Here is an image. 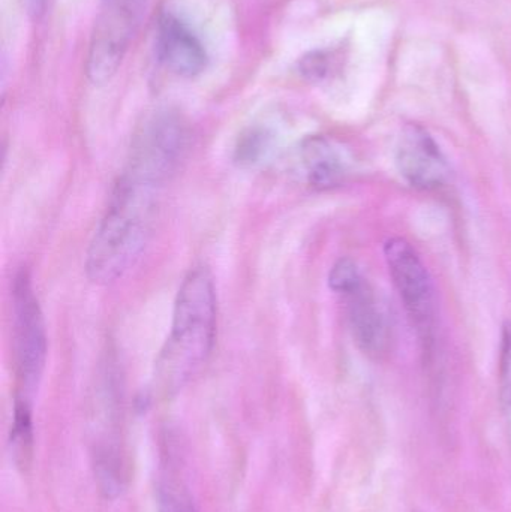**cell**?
<instances>
[{
    "label": "cell",
    "mask_w": 511,
    "mask_h": 512,
    "mask_svg": "<svg viewBox=\"0 0 511 512\" xmlns=\"http://www.w3.org/2000/svg\"><path fill=\"white\" fill-rule=\"evenodd\" d=\"M185 147L186 129L180 117L159 111L138 131L128 164L167 182L182 159Z\"/></svg>",
    "instance_id": "5"
},
{
    "label": "cell",
    "mask_w": 511,
    "mask_h": 512,
    "mask_svg": "<svg viewBox=\"0 0 511 512\" xmlns=\"http://www.w3.org/2000/svg\"><path fill=\"white\" fill-rule=\"evenodd\" d=\"M156 51L171 72L185 78L200 75L209 60L197 33L173 12H162L159 17Z\"/></svg>",
    "instance_id": "8"
},
{
    "label": "cell",
    "mask_w": 511,
    "mask_h": 512,
    "mask_svg": "<svg viewBox=\"0 0 511 512\" xmlns=\"http://www.w3.org/2000/svg\"><path fill=\"white\" fill-rule=\"evenodd\" d=\"M395 164L402 179L420 191H434L446 185L449 162L428 129L405 126L396 144Z\"/></svg>",
    "instance_id": "6"
},
{
    "label": "cell",
    "mask_w": 511,
    "mask_h": 512,
    "mask_svg": "<svg viewBox=\"0 0 511 512\" xmlns=\"http://www.w3.org/2000/svg\"><path fill=\"white\" fill-rule=\"evenodd\" d=\"M129 24L131 20L120 9L99 24L87 60V75L93 83H105L119 68L128 41Z\"/></svg>",
    "instance_id": "9"
},
{
    "label": "cell",
    "mask_w": 511,
    "mask_h": 512,
    "mask_svg": "<svg viewBox=\"0 0 511 512\" xmlns=\"http://www.w3.org/2000/svg\"><path fill=\"white\" fill-rule=\"evenodd\" d=\"M11 447L15 463L20 468H27L33 453L32 409L29 402H21V400L15 402Z\"/></svg>",
    "instance_id": "11"
},
{
    "label": "cell",
    "mask_w": 511,
    "mask_h": 512,
    "mask_svg": "<svg viewBox=\"0 0 511 512\" xmlns=\"http://www.w3.org/2000/svg\"><path fill=\"white\" fill-rule=\"evenodd\" d=\"M162 186L135 168L123 171L87 249L86 273L92 282H116L137 264L152 234Z\"/></svg>",
    "instance_id": "1"
},
{
    "label": "cell",
    "mask_w": 511,
    "mask_h": 512,
    "mask_svg": "<svg viewBox=\"0 0 511 512\" xmlns=\"http://www.w3.org/2000/svg\"><path fill=\"white\" fill-rule=\"evenodd\" d=\"M500 402L511 441V322H506L501 333L500 346Z\"/></svg>",
    "instance_id": "13"
},
{
    "label": "cell",
    "mask_w": 511,
    "mask_h": 512,
    "mask_svg": "<svg viewBox=\"0 0 511 512\" xmlns=\"http://www.w3.org/2000/svg\"><path fill=\"white\" fill-rule=\"evenodd\" d=\"M393 285L426 348L432 345L438 321L437 289L422 256L408 240L393 237L384 245Z\"/></svg>",
    "instance_id": "3"
},
{
    "label": "cell",
    "mask_w": 511,
    "mask_h": 512,
    "mask_svg": "<svg viewBox=\"0 0 511 512\" xmlns=\"http://www.w3.org/2000/svg\"><path fill=\"white\" fill-rule=\"evenodd\" d=\"M159 512H197L192 504L191 496L182 489L180 484L165 481L158 490Z\"/></svg>",
    "instance_id": "14"
},
{
    "label": "cell",
    "mask_w": 511,
    "mask_h": 512,
    "mask_svg": "<svg viewBox=\"0 0 511 512\" xmlns=\"http://www.w3.org/2000/svg\"><path fill=\"white\" fill-rule=\"evenodd\" d=\"M306 176L314 188L329 189L341 185L347 176V159L341 150L323 137L309 138L302 147Z\"/></svg>",
    "instance_id": "10"
},
{
    "label": "cell",
    "mask_w": 511,
    "mask_h": 512,
    "mask_svg": "<svg viewBox=\"0 0 511 512\" xmlns=\"http://www.w3.org/2000/svg\"><path fill=\"white\" fill-rule=\"evenodd\" d=\"M215 334V283L206 267H195L177 292L170 336L156 361V381L161 388L176 391L183 387L206 363Z\"/></svg>",
    "instance_id": "2"
},
{
    "label": "cell",
    "mask_w": 511,
    "mask_h": 512,
    "mask_svg": "<svg viewBox=\"0 0 511 512\" xmlns=\"http://www.w3.org/2000/svg\"><path fill=\"white\" fill-rule=\"evenodd\" d=\"M272 134L269 129L254 126L240 135L236 146V161L240 165H254L266 155L272 146Z\"/></svg>",
    "instance_id": "12"
},
{
    "label": "cell",
    "mask_w": 511,
    "mask_h": 512,
    "mask_svg": "<svg viewBox=\"0 0 511 512\" xmlns=\"http://www.w3.org/2000/svg\"><path fill=\"white\" fill-rule=\"evenodd\" d=\"M14 307V351L20 397L29 402L47 358V336L38 298L26 270L18 271L12 286ZM30 403V402H29Z\"/></svg>",
    "instance_id": "4"
},
{
    "label": "cell",
    "mask_w": 511,
    "mask_h": 512,
    "mask_svg": "<svg viewBox=\"0 0 511 512\" xmlns=\"http://www.w3.org/2000/svg\"><path fill=\"white\" fill-rule=\"evenodd\" d=\"M339 295L344 298L348 325L360 351L375 358L386 354L392 339L389 321L365 277H360Z\"/></svg>",
    "instance_id": "7"
}]
</instances>
